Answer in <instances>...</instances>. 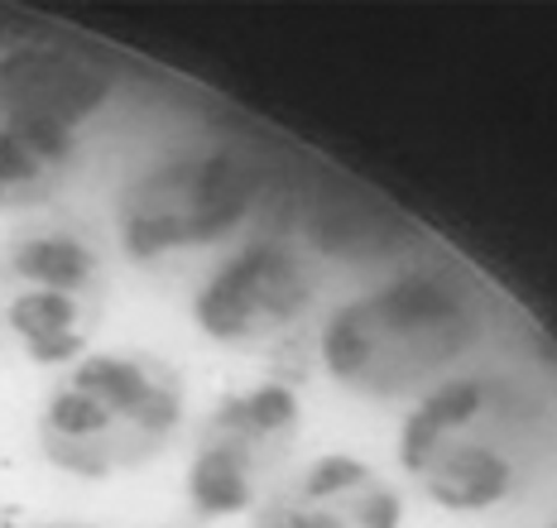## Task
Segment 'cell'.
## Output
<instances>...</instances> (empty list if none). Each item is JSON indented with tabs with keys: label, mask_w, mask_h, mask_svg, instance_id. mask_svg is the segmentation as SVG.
<instances>
[{
	"label": "cell",
	"mask_w": 557,
	"mask_h": 528,
	"mask_svg": "<svg viewBox=\"0 0 557 528\" xmlns=\"http://www.w3.org/2000/svg\"><path fill=\"white\" fill-rule=\"evenodd\" d=\"M183 423V389L169 365L135 351H91L53 385L39 413L49 466L77 480H111L154 462Z\"/></svg>",
	"instance_id": "6da1fadb"
},
{
	"label": "cell",
	"mask_w": 557,
	"mask_h": 528,
	"mask_svg": "<svg viewBox=\"0 0 557 528\" xmlns=\"http://www.w3.org/2000/svg\"><path fill=\"white\" fill-rule=\"evenodd\" d=\"M467 307L428 279L389 284L385 293L346 303L322 331L332 380L361 394H394L467 341Z\"/></svg>",
	"instance_id": "7a4b0ae2"
},
{
	"label": "cell",
	"mask_w": 557,
	"mask_h": 528,
	"mask_svg": "<svg viewBox=\"0 0 557 528\" xmlns=\"http://www.w3.org/2000/svg\"><path fill=\"white\" fill-rule=\"evenodd\" d=\"M255 202V174L226 149L212 154H173L149 164L115 206V231L125 255L159 260L173 250L212 246Z\"/></svg>",
	"instance_id": "3957f363"
},
{
	"label": "cell",
	"mask_w": 557,
	"mask_h": 528,
	"mask_svg": "<svg viewBox=\"0 0 557 528\" xmlns=\"http://www.w3.org/2000/svg\"><path fill=\"white\" fill-rule=\"evenodd\" d=\"M298 432V399L284 385L226 394L207 418L188 462V504L202 519L255 514L270 495V476Z\"/></svg>",
	"instance_id": "277c9868"
},
{
	"label": "cell",
	"mask_w": 557,
	"mask_h": 528,
	"mask_svg": "<svg viewBox=\"0 0 557 528\" xmlns=\"http://www.w3.org/2000/svg\"><path fill=\"white\" fill-rule=\"evenodd\" d=\"M312 303V284L294 250L255 240L236 250L193 298V323L222 347H255L294 327Z\"/></svg>",
	"instance_id": "5b68a950"
},
{
	"label": "cell",
	"mask_w": 557,
	"mask_h": 528,
	"mask_svg": "<svg viewBox=\"0 0 557 528\" xmlns=\"http://www.w3.org/2000/svg\"><path fill=\"white\" fill-rule=\"evenodd\" d=\"M399 490L375 476L361 456L327 452L308 462L288 486H270L255 504L250 528H399Z\"/></svg>",
	"instance_id": "8992f818"
},
{
	"label": "cell",
	"mask_w": 557,
	"mask_h": 528,
	"mask_svg": "<svg viewBox=\"0 0 557 528\" xmlns=\"http://www.w3.org/2000/svg\"><path fill=\"white\" fill-rule=\"evenodd\" d=\"M101 101H107V83L63 53L0 59V121H49L73 130Z\"/></svg>",
	"instance_id": "52a82bcc"
},
{
	"label": "cell",
	"mask_w": 557,
	"mask_h": 528,
	"mask_svg": "<svg viewBox=\"0 0 557 528\" xmlns=\"http://www.w3.org/2000/svg\"><path fill=\"white\" fill-rule=\"evenodd\" d=\"M0 317L34 365H77L87 355V307L73 293L10 289Z\"/></svg>",
	"instance_id": "ba28073f"
},
{
	"label": "cell",
	"mask_w": 557,
	"mask_h": 528,
	"mask_svg": "<svg viewBox=\"0 0 557 528\" xmlns=\"http://www.w3.org/2000/svg\"><path fill=\"white\" fill-rule=\"evenodd\" d=\"M413 476L423 480V490L443 504V510H457V514L491 510V504H500L509 495V486H515V466H509L491 442H457V438L437 442Z\"/></svg>",
	"instance_id": "9c48e42d"
},
{
	"label": "cell",
	"mask_w": 557,
	"mask_h": 528,
	"mask_svg": "<svg viewBox=\"0 0 557 528\" xmlns=\"http://www.w3.org/2000/svg\"><path fill=\"white\" fill-rule=\"evenodd\" d=\"M73 130L49 121H0V206H25L53 192L73 164Z\"/></svg>",
	"instance_id": "30bf717a"
},
{
	"label": "cell",
	"mask_w": 557,
	"mask_h": 528,
	"mask_svg": "<svg viewBox=\"0 0 557 528\" xmlns=\"http://www.w3.org/2000/svg\"><path fill=\"white\" fill-rule=\"evenodd\" d=\"M0 274L10 279V289H53L83 298L97 284V255L87 240L67 231H34L5 250Z\"/></svg>",
	"instance_id": "8fae6325"
},
{
	"label": "cell",
	"mask_w": 557,
	"mask_h": 528,
	"mask_svg": "<svg viewBox=\"0 0 557 528\" xmlns=\"http://www.w3.org/2000/svg\"><path fill=\"white\" fill-rule=\"evenodd\" d=\"M481 408H485V385H475V380L437 385L433 394H428L423 404L409 413V423H404V438H399V462H404V470L413 476V470L423 466V456L433 452L437 442H447L457 428H467V423Z\"/></svg>",
	"instance_id": "7c38bea8"
},
{
	"label": "cell",
	"mask_w": 557,
	"mask_h": 528,
	"mask_svg": "<svg viewBox=\"0 0 557 528\" xmlns=\"http://www.w3.org/2000/svg\"><path fill=\"white\" fill-rule=\"evenodd\" d=\"M39 528H73V524H39Z\"/></svg>",
	"instance_id": "4fadbf2b"
},
{
	"label": "cell",
	"mask_w": 557,
	"mask_h": 528,
	"mask_svg": "<svg viewBox=\"0 0 557 528\" xmlns=\"http://www.w3.org/2000/svg\"><path fill=\"white\" fill-rule=\"evenodd\" d=\"M553 528H557V524H553Z\"/></svg>",
	"instance_id": "5bb4252c"
}]
</instances>
